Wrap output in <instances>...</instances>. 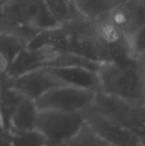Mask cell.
Here are the masks:
<instances>
[{
	"instance_id": "9",
	"label": "cell",
	"mask_w": 145,
	"mask_h": 146,
	"mask_svg": "<svg viewBox=\"0 0 145 146\" xmlns=\"http://www.w3.org/2000/svg\"><path fill=\"white\" fill-rule=\"evenodd\" d=\"M104 18L131 39L145 23V0H124Z\"/></svg>"
},
{
	"instance_id": "8",
	"label": "cell",
	"mask_w": 145,
	"mask_h": 146,
	"mask_svg": "<svg viewBox=\"0 0 145 146\" xmlns=\"http://www.w3.org/2000/svg\"><path fill=\"white\" fill-rule=\"evenodd\" d=\"M85 121L110 146L143 145L140 139L121 125L100 115L91 106L82 111Z\"/></svg>"
},
{
	"instance_id": "7",
	"label": "cell",
	"mask_w": 145,
	"mask_h": 146,
	"mask_svg": "<svg viewBox=\"0 0 145 146\" xmlns=\"http://www.w3.org/2000/svg\"><path fill=\"white\" fill-rule=\"evenodd\" d=\"M1 80L33 100L54 87L65 85L47 68L31 70Z\"/></svg>"
},
{
	"instance_id": "4",
	"label": "cell",
	"mask_w": 145,
	"mask_h": 146,
	"mask_svg": "<svg viewBox=\"0 0 145 146\" xmlns=\"http://www.w3.org/2000/svg\"><path fill=\"white\" fill-rule=\"evenodd\" d=\"M84 121L82 112L38 110L35 128L45 136L48 145H63L77 132Z\"/></svg>"
},
{
	"instance_id": "16",
	"label": "cell",
	"mask_w": 145,
	"mask_h": 146,
	"mask_svg": "<svg viewBox=\"0 0 145 146\" xmlns=\"http://www.w3.org/2000/svg\"><path fill=\"white\" fill-rule=\"evenodd\" d=\"M48 9L59 22L64 23L71 19L80 16L73 8L70 0H43Z\"/></svg>"
},
{
	"instance_id": "15",
	"label": "cell",
	"mask_w": 145,
	"mask_h": 146,
	"mask_svg": "<svg viewBox=\"0 0 145 146\" xmlns=\"http://www.w3.org/2000/svg\"><path fill=\"white\" fill-rule=\"evenodd\" d=\"M63 145L69 146H110L108 142L102 139L97 132L84 121L77 132L68 139Z\"/></svg>"
},
{
	"instance_id": "19",
	"label": "cell",
	"mask_w": 145,
	"mask_h": 146,
	"mask_svg": "<svg viewBox=\"0 0 145 146\" xmlns=\"http://www.w3.org/2000/svg\"><path fill=\"white\" fill-rule=\"evenodd\" d=\"M12 133L0 123V145H11Z\"/></svg>"
},
{
	"instance_id": "5",
	"label": "cell",
	"mask_w": 145,
	"mask_h": 146,
	"mask_svg": "<svg viewBox=\"0 0 145 146\" xmlns=\"http://www.w3.org/2000/svg\"><path fill=\"white\" fill-rule=\"evenodd\" d=\"M95 90L69 85L54 87L35 100L38 110L82 112L92 105Z\"/></svg>"
},
{
	"instance_id": "13",
	"label": "cell",
	"mask_w": 145,
	"mask_h": 146,
	"mask_svg": "<svg viewBox=\"0 0 145 146\" xmlns=\"http://www.w3.org/2000/svg\"><path fill=\"white\" fill-rule=\"evenodd\" d=\"M124 0H70L77 14L84 18L98 21L107 16Z\"/></svg>"
},
{
	"instance_id": "1",
	"label": "cell",
	"mask_w": 145,
	"mask_h": 146,
	"mask_svg": "<svg viewBox=\"0 0 145 146\" xmlns=\"http://www.w3.org/2000/svg\"><path fill=\"white\" fill-rule=\"evenodd\" d=\"M97 72L100 91L132 103L145 104L143 79L135 56L101 63Z\"/></svg>"
},
{
	"instance_id": "2",
	"label": "cell",
	"mask_w": 145,
	"mask_h": 146,
	"mask_svg": "<svg viewBox=\"0 0 145 146\" xmlns=\"http://www.w3.org/2000/svg\"><path fill=\"white\" fill-rule=\"evenodd\" d=\"M0 23L34 33L60 25L43 0H3L0 4Z\"/></svg>"
},
{
	"instance_id": "6",
	"label": "cell",
	"mask_w": 145,
	"mask_h": 146,
	"mask_svg": "<svg viewBox=\"0 0 145 146\" xmlns=\"http://www.w3.org/2000/svg\"><path fill=\"white\" fill-rule=\"evenodd\" d=\"M96 36L102 63L121 62L133 56L128 37L108 19L97 21Z\"/></svg>"
},
{
	"instance_id": "17",
	"label": "cell",
	"mask_w": 145,
	"mask_h": 146,
	"mask_svg": "<svg viewBox=\"0 0 145 146\" xmlns=\"http://www.w3.org/2000/svg\"><path fill=\"white\" fill-rule=\"evenodd\" d=\"M11 145L43 146L48 145L45 136L37 128L12 133Z\"/></svg>"
},
{
	"instance_id": "12",
	"label": "cell",
	"mask_w": 145,
	"mask_h": 146,
	"mask_svg": "<svg viewBox=\"0 0 145 146\" xmlns=\"http://www.w3.org/2000/svg\"><path fill=\"white\" fill-rule=\"evenodd\" d=\"M38 115V110L35 100L24 96L9 121L8 129L11 133L33 129L36 127Z\"/></svg>"
},
{
	"instance_id": "3",
	"label": "cell",
	"mask_w": 145,
	"mask_h": 146,
	"mask_svg": "<svg viewBox=\"0 0 145 146\" xmlns=\"http://www.w3.org/2000/svg\"><path fill=\"white\" fill-rule=\"evenodd\" d=\"M91 107L103 116L136 134L145 145V104L132 103L98 90Z\"/></svg>"
},
{
	"instance_id": "20",
	"label": "cell",
	"mask_w": 145,
	"mask_h": 146,
	"mask_svg": "<svg viewBox=\"0 0 145 146\" xmlns=\"http://www.w3.org/2000/svg\"><path fill=\"white\" fill-rule=\"evenodd\" d=\"M135 57L137 58L138 62V66H139L141 76H142V79H143V83H144L145 92V51L142 52L141 54H139L138 56H137Z\"/></svg>"
},
{
	"instance_id": "18",
	"label": "cell",
	"mask_w": 145,
	"mask_h": 146,
	"mask_svg": "<svg viewBox=\"0 0 145 146\" xmlns=\"http://www.w3.org/2000/svg\"><path fill=\"white\" fill-rule=\"evenodd\" d=\"M130 42L132 54L133 56H137L145 51V23L132 37Z\"/></svg>"
},
{
	"instance_id": "14",
	"label": "cell",
	"mask_w": 145,
	"mask_h": 146,
	"mask_svg": "<svg viewBox=\"0 0 145 146\" xmlns=\"http://www.w3.org/2000/svg\"><path fill=\"white\" fill-rule=\"evenodd\" d=\"M23 97L21 92L0 80V117L2 124L7 129L9 121Z\"/></svg>"
},
{
	"instance_id": "10",
	"label": "cell",
	"mask_w": 145,
	"mask_h": 146,
	"mask_svg": "<svg viewBox=\"0 0 145 146\" xmlns=\"http://www.w3.org/2000/svg\"><path fill=\"white\" fill-rule=\"evenodd\" d=\"M65 85L99 90V78L97 72L79 66L60 68H47Z\"/></svg>"
},
{
	"instance_id": "11",
	"label": "cell",
	"mask_w": 145,
	"mask_h": 146,
	"mask_svg": "<svg viewBox=\"0 0 145 146\" xmlns=\"http://www.w3.org/2000/svg\"><path fill=\"white\" fill-rule=\"evenodd\" d=\"M26 46V41L21 37L0 31V80L9 76L15 62Z\"/></svg>"
}]
</instances>
